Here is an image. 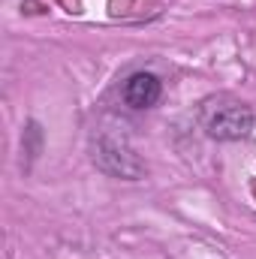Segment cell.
<instances>
[{
    "instance_id": "obj_2",
    "label": "cell",
    "mask_w": 256,
    "mask_h": 259,
    "mask_svg": "<svg viewBox=\"0 0 256 259\" xmlns=\"http://www.w3.org/2000/svg\"><path fill=\"white\" fill-rule=\"evenodd\" d=\"M205 130H208V136L217 139V142L244 139V136H250V130H253V112H250L247 106H238V103L217 106V109L208 115Z\"/></svg>"
},
{
    "instance_id": "obj_3",
    "label": "cell",
    "mask_w": 256,
    "mask_h": 259,
    "mask_svg": "<svg viewBox=\"0 0 256 259\" xmlns=\"http://www.w3.org/2000/svg\"><path fill=\"white\" fill-rule=\"evenodd\" d=\"M163 94V84L154 72H136L124 84V103L133 109H151Z\"/></svg>"
},
{
    "instance_id": "obj_1",
    "label": "cell",
    "mask_w": 256,
    "mask_h": 259,
    "mask_svg": "<svg viewBox=\"0 0 256 259\" xmlns=\"http://www.w3.org/2000/svg\"><path fill=\"white\" fill-rule=\"evenodd\" d=\"M94 163L106 175H115V178H124V181H139L145 175L142 157L136 154L130 136L121 133V130H103L97 136V142H94Z\"/></svg>"
}]
</instances>
